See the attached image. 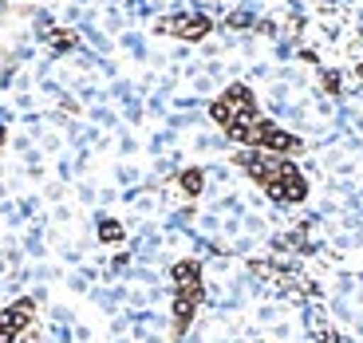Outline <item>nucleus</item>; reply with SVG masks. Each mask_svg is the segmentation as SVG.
Returning a JSON list of instances; mask_svg holds the SVG:
<instances>
[{
    "instance_id": "1",
    "label": "nucleus",
    "mask_w": 363,
    "mask_h": 343,
    "mask_svg": "<svg viewBox=\"0 0 363 343\" xmlns=\"http://www.w3.org/2000/svg\"><path fill=\"white\" fill-rule=\"evenodd\" d=\"M237 166H241V170H245L272 201H281V206H296V201L308 198V181H304V174H300L284 154L245 150V154H237Z\"/></svg>"
},
{
    "instance_id": "2",
    "label": "nucleus",
    "mask_w": 363,
    "mask_h": 343,
    "mask_svg": "<svg viewBox=\"0 0 363 343\" xmlns=\"http://www.w3.org/2000/svg\"><path fill=\"white\" fill-rule=\"evenodd\" d=\"M209 118H213L233 142H241V135L261 118V107H257L253 91H249L245 83H233V87H225L218 99L209 103Z\"/></svg>"
},
{
    "instance_id": "3",
    "label": "nucleus",
    "mask_w": 363,
    "mask_h": 343,
    "mask_svg": "<svg viewBox=\"0 0 363 343\" xmlns=\"http://www.w3.org/2000/svg\"><path fill=\"white\" fill-rule=\"evenodd\" d=\"M201 304V264L198 261H178L174 264V332H186Z\"/></svg>"
},
{
    "instance_id": "4",
    "label": "nucleus",
    "mask_w": 363,
    "mask_h": 343,
    "mask_svg": "<svg viewBox=\"0 0 363 343\" xmlns=\"http://www.w3.org/2000/svg\"><path fill=\"white\" fill-rule=\"evenodd\" d=\"M158 36H174V40H186V44H198L213 32V20L206 12H174V16H162L155 24Z\"/></svg>"
},
{
    "instance_id": "5",
    "label": "nucleus",
    "mask_w": 363,
    "mask_h": 343,
    "mask_svg": "<svg viewBox=\"0 0 363 343\" xmlns=\"http://www.w3.org/2000/svg\"><path fill=\"white\" fill-rule=\"evenodd\" d=\"M32 316H36V300H16L12 308H4L0 312V343H16L28 332Z\"/></svg>"
},
{
    "instance_id": "6",
    "label": "nucleus",
    "mask_w": 363,
    "mask_h": 343,
    "mask_svg": "<svg viewBox=\"0 0 363 343\" xmlns=\"http://www.w3.org/2000/svg\"><path fill=\"white\" fill-rule=\"evenodd\" d=\"M40 36H44L48 52H55V55L79 47V36H75L72 28H60V24H52V20H40Z\"/></svg>"
},
{
    "instance_id": "7",
    "label": "nucleus",
    "mask_w": 363,
    "mask_h": 343,
    "mask_svg": "<svg viewBox=\"0 0 363 343\" xmlns=\"http://www.w3.org/2000/svg\"><path fill=\"white\" fill-rule=\"evenodd\" d=\"M178 186H182V193H186V198H198L201 186H206V178H201L198 166H190V170H182V174H178Z\"/></svg>"
},
{
    "instance_id": "8",
    "label": "nucleus",
    "mask_w": 363,
    "mask_h": 343,
    "mask_svg": "<svg viewBox=\"0 0 363 343\" xmlns=\"http://www.w3.org/2000/svg\"><path fill=\"white\" fill-rule=\"evenodd\" d=\"M99 237H103L107 244L123 241V225H118V221H111V217H103V221H99Z\"/></svg>"
},
{
    "instance_id": "9",
    "label": "nucleus",
    "mask_w": 363,
    "mask_h": 343,
    "mask_svg": "<svg viewBox=\"0 0 363 343\" xmlns=\"http://www.w3.org/2000/svg\"><path fill=\"white\" fill-rule=\"evenodd\" d=\"M324 87L336 95V91H340V75H336V72H328V75H324Z\"/></svg>"
},
{
    "instance_id": "10",
    "label": "nucleus",
    "mask_w": 363,
    "mask_h": 343,
    "mask_svg": "<svg viewBox=\"0 0 363 343\" xmlns=\"http://www.w3.org/2000/svg\"><path fill=\"white\" fill-rule=\"evenodd\" d=\"M4 142H9V130H4V127H0V146H4Z\"/></svg>"
}]
</instances>
